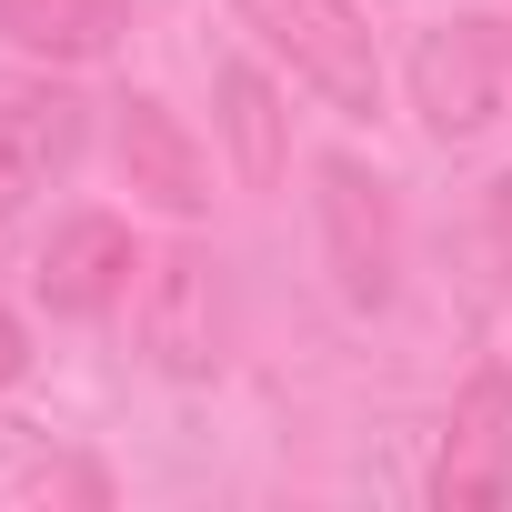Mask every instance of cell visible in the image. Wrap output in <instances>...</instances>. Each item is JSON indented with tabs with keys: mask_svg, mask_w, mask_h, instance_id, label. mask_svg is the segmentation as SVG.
Returning a JSON list of instances; mask_svg holds the SVG:
<instances>
[{
	"mask_svg": "<svg viewBox=\"0 0 512 512\" xmlns=\"http://www.w3.org/2000/svg\"><path fill=\"white\" fill-rule=\"evenodd\" d=\"M492 251H502V272H512V171L492 181Z\"/></svg>",
	"mask_w": 512,
	"mask_h": 512,
	"instance_id": "obj_12",
	"label": "cell"
},
{
	"mask_svg": "<svg viewBox=\"0 0 512 512\" xmlns=\"http://www.w3.org/2000/svg\"><path fill=\"white\" fill-rule=\"evenodd\" d=\"M512 101V61H502V31L492 21H442L412 41V111L442 131V141H482Z\"/></svg>",
	"mask_w": 512,
	"mask_h": 512,
	"instance_id": "obj_4",
	"label": "cell"
},
{
	"mask_svg": "<svg viewBox=\"0 0 512 512\" xmlns=\"http://www.w3.org/2000/svg\"><path fill=\"white\" fill-rule=\"evenodd\" d=\"M502 492H512V372L482 362V372L452 392L442 462H432V502H442V512H492Z\"/></svg>",
	"mask_w": 512,
	"mask_h": 512,
	"instance_id": "obj_5",
	"label": "cell"
},
{
	"mask_svg": "<svg viewBox=\"0 0 512 512\" xmlns=\"http://www.w3.org/2000/svg\"><path fill=\"white\" fill-rule=\"evenodd\" d=\"M111 151H121V181H131L141 201H161L171 221H191V211L211 201V161H201V141H191V131H181L151 91H131V101H121Z\"/></svg>",
	"mask_w": 512,
	"mask_h": 512,
	"instance_id": "obj_8",
	"label": "cell"
},
{
	"mask_svg": "<svg viewBox=\"0 0 512 512\" xmlns=\"http://www.w3.org/2000/svg\"><path fill=\"white\" fill-rule=\"evenodd\" d=\"M141 262H151V251L131 241V221L81 211V221H61V231H51V251H41V302H51L61 322H101V312H121V302H131Z\"/></svg>",
	"mask_w": 512,
	"mask_h": 512,
	"instance_id": "obj_6",
	"label": "cell"
},
{
	"mask_svg": "<svg viewBox=\"0 0 512 512\" xmlns=\"http://www.w3.org/2000/svg\"><path fill=\"white\" fill-rule=\"evenodd\" d=\"M241 31H262L332 111H382V51H372V21L352 0H231Z\"/></svg>",
	"mask_w": 512,
	"mask_h": 512,
	"instance_id": "obj_1",
	"label": "cell"
},
{
	"mask_svg": "<svg viewBox=\"0 0 512 512\" xmlns=\"http://www.w3.org/2000/svg\"><path fill=\"white\" fill-rule=\"evenodd\" d=\"M81 151V91L31 81V91H0V221H11L31 191H51Z\"/></svg>",
	"mask_w": 512,
	"mask_h": 512,
	"instance_id": "obj_7",
	"label": "cell"
},
{
	"mask_svg": "<svg viewBox=\"0 0 512 512\" xmlns=\"http://www.w3.org/2000/svg\"><path fill=\"white\" fill-rule=\"evenodd\" d=\"M221 141H231V161H241V181L262 191V181H282V101H272V81L251 71V61H221Z\"/></svg>",
	"mask_w": 512,
	"mask_h": 512,
	"instance_id": "obj_10",
	"label": "cell"
},
{
	"mask_svg": "<svg viewBox=\"0 0 512 512\" xmlns=\"http://www.w3.org/2000/svg\"><path fill=\"white\" fill-rule=\"evenodd\" d=\"M21 372H31V332H21V322H11V312H0V392H11V382H21Z\"/></svg>",
	"mask_w": 512,
	"mask_h": 512,
	"instance_id": "obj_11",
	"label": "cell"
},
{
	"mask_svg": "<svg viewBox=\"0 0 512 512\" xmlns=\"http://www.w3.org/2000/svg\"><path fill=\"white\" fill-rule=\"evenodd\" d=\"M221 342H231V312H221V262L201 241H171L141 262V352L151 372L171 382H211L221 372Z\"/></svg>",
	"mask_w": 512,
	"mask_h": 512,
	"instance_id": "obj_2",
	"label": "cell"
},
{
	"mask_svg": "<svg viewBox=\"0 0 512 512\" xmlns=\"http://www.w3.org/2000/svg\"><path fill=\"white\" fill-rule=\"evenodd\" d=\"M131 31V0H0V41L41 61H101Z\"/></svg>",
	"mask_w": 512,
	"mask_h": 512,
	"instance_id": "obj_9",
	"label": "cell"
},
{
	"mask_svg": "<svg viewBox=\"0 0 512 512\" xmlns=\"http://www.w3.org/2000/svg\"><path fill=\"white\" fill-rule=\"evenodd\" d=\"M492 31H502V61H512V21H492Z\"/></svg>",
	"mask_w": 512,
	"mask_h": 512,
	"instance_id": "obj_13",
	"label": "cell"
},
{
	"mask_svg": "<svg viewBox=\"0 0 512 512\" xmlns=\"http://www.w3.org/2000/svg\"><path fill=\"white\" fill-rule=\"evenodd\" d=\"M312 181H322V191H312V201H322V262H332L342 302H352V312H382L392 282H402V221H392L382 171H362L352 151H332Z\"/></svg>",
	"mask_w": 512,
	"mask_h": 512,
	"instance_id": "obj_3",
	"label": "cell"
}]
</instances>
